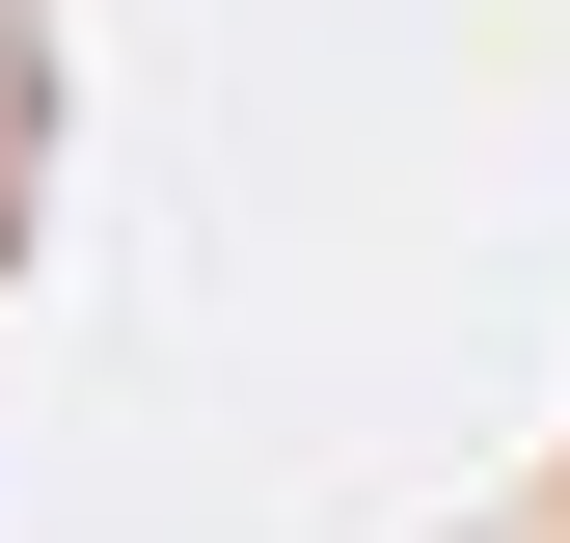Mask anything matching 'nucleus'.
<instances>
[{"mask_svg": "<svg viewBox=\"0 0 570 543\" xmlns=\"http://www.w3.org/2000/svg\"><path fill=\"white\" fill-rule=\"evenodd\" d=\"M0 543H570V0H0Z\"/></svg>", "mask_w": 570, "mask_h": 543, "instance_id": "obj_1", "label": "nucleus"}]
</instances>
